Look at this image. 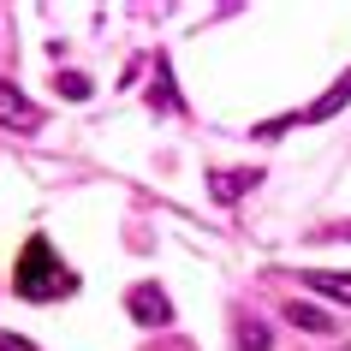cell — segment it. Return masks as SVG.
Segmentation results:
<instances>
[{"mask_svg":"<svg viewBox=\"0 0 351 351\" xmlns=\"http://www.w3.org/2000/svg\"><path fill=\"white\" fill-rule=\"evenodd\" d=\"M72 286H77V280L66 274V268H60L54 244H48V239L36 232V239H30V244L19 250V268H12V292H19V298H30V304H48V298H66Z\"/></svg>","mask_w":351,"mask_h":351,"instance_id":"6da1fadb","label":"cell"},{"mask_svg":"<svg viewBox=\"0 0 351 351\" xmlns=\"http://www.w3.org/2000/svg\"><path fill=\"white\" fill-rule=\"evenodd\" d=\"M125 310H131V322H143V328H161V322H173V304H167L161 286H131Z\"/></svg>","mask_w":351,"mask_h":351,"instance_id":"7a4b0ae2","label":"cell"},{"mask_svg":"<svg viewBox=\"0 0 351 351\" xmlns=\"http://www.w3.org/2000/svg\"><path fill=\"white\" fill-rule=\"evenodd\" d=\"M0 125H6V131H19V137H30V131L42 125V113L30 108V101H24V95L12 90L6 77H0Z\"/></svg>","mask_w":351,"mask_h":351,"instance_id":"3957f363","label":"cell"},{"mask_svg":"<svg viewBox=\"0 0 351 351\" xmlns=\"http://www.w3.org/2000/svg\"><path fill=\"white\" fill-rule=\"evenodd\" d=\"M346 101H351V77H339V84H333V90L322 95V101H315L310 113H304V125H322V119H333V113L346 108Z\"/></svg>","mask_w":351,"mask_h":351,"instance_id":"277c9868","label":"cell"},{"mask_svg":"<svg viewBox=\"0 0 351 351\" xmlns=\"http://www.w3.org/2000/svg\"><path fill=\"white\" fill-rule=\"evenodd\" d=\"M304 280H310L315 292H328V298H339V304H351V274H328V268H310Z\"/></svg>","mask_w":351,"mask_h":351,"instance_id":"5b68a950","label":"cell"},{"mask_svg":"<svg viewBox=\"0 0 351 351\" xmlns=\"http://www.w3.org/2000/svg\"><path fill=\"white\" fill-rule=\"evenodd\" d=\"M244 185H256V173H232V167H221V173H215V179H208V191H215V197H221V203H232V197H239Z\"/></svg>","mask_w":351,"mask_h":351,"instance_id":"8992f818","label":"cell"},{"mask_svg":"<svg viewBox=\"0 0 351 351\" xmlns=\"http://www.w3.org/2000/svg\"><path fill=\"white\" fill-rule=\"evenodd\" d=\"M286 315H292L298 328H310V333H328V328H333V315H322V310H315V304H292V310H286Z\"/></svg>","mask_w":351,"mask_h":351,"instance_id":"52a82bcc","label":"cell"},{"mask_svg":"<svg viewBox=\"0 0 351 351\" xmlns=\"http://www.w3.org/2000/svg\"><path fill=\"white\" fill-rule=\"evenodd\" d=\"M239 351H268V328H262L256 315H244V322H239Z\"/></svg>","mask_w":351,"mask_h":351,"instance_id":"ba28073f","label":"cell"},{"mask_svg":"<svg viewBox=\"0 0 351 351\" xmlns=\"http://www.w3.org/2000/svg\"><path fill=\"white\" fill-rule=\"evenodd\" d=\"M54 84H60L66 95H72V101H84V95H90V77H77V72H60Z\"/></svg>","mask_w":351,"mask_h":351,"instance_id":"9c48e42d","label":"cell"},{"mask_svg":"<svg viewBox=\"0 0 351 351\" xmlns=\"http://www.w3.org/2000/svg\"><path fill=\"white\" fill-rule=\"evenodd\" d=\"M149 101H161V108H173V84H167V66H161V84L149 90Z\"/></svg>","mask_w":351,"mask_h":351,"instance_id":"30bf717a","label":"cell"},{"mask_svg":"<svg viewBox=\"0 0 351 351\" xmlns=\"http://www.w3.org/2000/svg\"><path fill=\"white\" fill-rule=\"evenodd\" d=\"M0 351H36L30 339H19V333H0Z\"/></svg>","mask_w":351,"mask_h":351,"instance_id":"8fae6325","label":"cell"},{"mask_svg":"<svg viewBox=\"0 0 351 351\" xmlns=\"http://www.w3.org/2000/svg\"><path fill=\"white\" fill-rule=\"evenodd\" d=\"M173 351H191V346H173Z\"/></svg>","mask_w":351,"mask_h":351,"instance_id":"7c38bea8","label":"cell"}]
</instances>
